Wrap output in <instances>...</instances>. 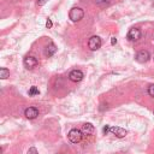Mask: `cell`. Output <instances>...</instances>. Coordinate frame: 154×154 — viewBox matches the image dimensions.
<instances>
[{"label":"cell","mask_w":154,"mask_h":154,"mask_svg":"<svg viewBox=\"0 0 154 154\" xmlns=\"http://www.w3.org/2000/svg\"><path fill=\"white\" fill-rule=\"evenodd\" d=\"M82 137H83V132L78 129H71L67 134V138L72 143H79L82 141Z\"/></svg>","instance_id":"obj_1"},{"label":"cell","mask_w":154,"mask_h":154,"mask_svg":"<svg viewBox=\"0 0 154 154\" xmlns=\"http://www.w3.org/2000/svg\"><path fill=\"white\" fill-rule=\"evenodd\" d=\"M69 17L72 22H79L83 17H84V11L81 8V7H72L70 10V13H69Z\"/></svg>","instance_id":"obj_2"},{"label":"cell","mask_w":154,"mask_h":154,"mask_svg":"<svg viewBox=\"0 0 154 154\" xmlns=\"http://www.w3.org/2000/svg\"><path fill=\"white\" fill-rule=\"evenodd\" d=\"M101 45H102V42H101V38L99 36H91L88 41V47L91 51H97L101 47Z\"/></svg>","instance_id":"obj_3"},{"label":"cell","mask_w":154,"mask_h":154,"mask_svg":"<svg viewBox=\"0 0 154 154\" xmlns=\"http://www.w3.org/2000/svg\"><path fill=\"white\" fill-rule=\"evenodd\" d=\"M23 65H24L25 69H28V70H32V69L37 65V59H36L35 57L28 55V57L24 58V60H23Z\"/></svg>","instance_id":"obj_4"},{"label":"cell","mask_w":154,"mask_h":154,"mask_svg":"<svg viewBox=\"0 0 154 154\" xmlns=\"http://www.w3.org/2000/svg\"><path fill=\"white\" fill-rule=\"evenodd\" d=\"M83 77H84V75H83V72L81 71V70H72L71 72H70V75H69V78H70V81H72V82H81L82 79H83Z\"/></svg>","instance_id":"obj_5"},{"label":"cell","mask_w":154,"mask_h":154,"mask_svg":"<svg viewBox=\"0 0 154 154\" xmlns=\"http://www.w3.org/2000/svg\"><path fill=\"white\" fill-rule=\"evenodd\" d=\"M141 35H142V32L138 28H132L128 32V38L130 41H137L138 38H141Z\"/></svg>","instance_id":"obj_6"},{"label":"cell","mask_w":154,"mask_h":154,"mask_svg":"<svg viewBox=\"0 0 154 154\" xmlns=\"http://www.w3.org/2000/svg\"><path fill=\"white\" fill-rule=\"evenodd\" d=\"M109 132H112L114 136H117V137H119V138L125 137V136H126V134H128V131H126L125 129L119 128V126H111Z\"/></svg>","instance_id":"obj_7"},{"label":"cell","mask_w":154,"mask_h":154,"mask_svg":"<svg viewBox=\"0 0 154 154\" xmlns=\"http://www.w3.org/2000/svg\"><path fill=\"white\" fill-rule=\"evenodd\" d=\"M149 58H150L149 52H148V51H144V49L140 51V52L136 54V60H137L138 63H147V61L149 60Z\"/></svg>","instance_id":"obj_8"},{"label":"cell","mask_w":154,"mask_h":154,"mask_svg":"<svg viewBox=\"0 0 154 154\" xmlns=\"http://www.w3.org/2000/svg\"><path fill=\"white\" fill-rule=\"evenodd\" d=\"M24 116L28 118V119H35L37 116H38V109L36 107H28L25 111H24Z\"/></svg>","instance_id":"obj_9"},{"label":"cell","mask_w":154,"mask_h":154,"mask_svg":"<svg viewBox=\"0 0 154 154\" xmlns=\"http://www.w3.org/2000/svg\"><path fill=\"white\" fill-rule=\"evenodd\" d=\"M55 51H57L55 45H54V43H49V45L46 47V49H45V55H46V57H52V55L55 53Z\"/></svg>","instance_id":"obj_10"},{"label":"cell","mask_w":154,"mask_h":154,"mask_svg":"<svg viewBox=\"0 0 154 154\" xmlns=\"http://www.w3.org/2000/svg\"><path fill=\"white\" fill-rule=\"evenodd\" d=\"M82 131H83L85 135H91V134L94 132V126H93V124L85 123V124L82 126Z\"/></svg>","instance_id":"obj_11"},{"label":"cell","mask_w":154,"mask_h":154,"mask_svg":"<svg viewBox=\"0 0 154 154\" xmlns=\"http://www.w3.org/2000/svg\"><path fill=\"white\" fill-rule=\"evenodd\" d=\"M7 77H10V71H8L6 67L0 69V78H1V79H6Z\"/></svg>","instance_id":"obj_12"},{"label":"cell","mask_w":154,"mask_h":154,"mask_svg":"<svg viewBox=\"0 0 154 154\" xmlns=\"http://www.w3.org/2000/svg\"><path fill=\"white\" fill-rule=\"evenodd\" d=\"M95 4L97 6H100V7H103V6L109 4V0H95Z\"/></svg>","instance_id":"obj_13"},{"label":"cell","mask_w":154,"mask_h":154,"mask_svg":"<svg viewBox=\"0 0 154 154\" xmlns=\"http://www.w3.org/2000/svg\"><path fill=\"white\" fill-rule=\"evenodd\" d=\"M40 91H38V89H37V87H31L30 89H29V95H31V96H34V95H37Z\"/></svg>","instance_id":"obj_14"},{"label":"cell","mask_w":154,"mask_h":154,"mask_svg":"<svg viewBox=\"0 0 154 154\" xmlns=\"http://www.w3.org/2000/svg\"><path fill=\"white\" fill-rule=\"evenodd\" d=\"M148 94L154 97V84H150V85L148 87Z\"/></svg>","instance_id":"obj_15"},{"label":"cell","mask_w":154,"mask_h":154,"mask_svg":"<svg viewBox=\"0 0 154 154\" xmlns=\"http://www.w3.org/2000/svg\"><path fill=\"white\" fill-rule=\"evenodd\" d=\"M28 154H38V153H37V149L35 147H31V148H29Z\"/></svg>","instance_id":"obj_16"},{"label":"cell","mask_w":154,"mask_h":154,"mask_svg":"<svg viewBox=\"0 0 154 154\" xmlns=\"http://www.w3.org/2000/svg\"><path fill=\"white\" fill-rule=\"evenodd\" d=\"M109 129H111V126H109V125H105V126H103V129H102V132L106 135V134H108V132H109Z\"/></svg>","instance_id":"obj_17"},{"label":"cell","mask_w":154,"mask_h":154,"mask_svg":"<svg viewBox=\"0 0 154 154\" xmlns=\"http://www.w3.org/2000/svg\"><path fill=\"white\" fill-rule=\"evenodd\" d=\"M52 25H53V24H52V20H51V19H47V22H46V26L49 29V28H52Z\"/></svg>","instance_id":"obj_18"},{"label":"cell","mask_w":154,"mask_h":154,"mask_svg":"<svg viewBox=\"0 0 154 154\" xmlns=\"http://www.w3.org/2000/svg\"><path fill=\"white\" fill-rule=\"evenodd\" d=\"M47 1H48V0H37V5H38V6H42V5H45Z\"/></svg>","instance_id":"obj_19"},{"label":"cell","mask_w":154,"mask_h":154,"mask_svg":"<svg viewBox=\"0 0 154 154\" xmlns=\"http://www.w3.org/2000/svg\"><path fill=\"white\" fill-rule=\"evenodd\" d=\"M111 43H112V45H116V43H117V38H116V37H112V38H111Z\"/></svg>","instance_id":"obj_20"},{"label":"cell","mask_w":154,"mask_h":154,"mask_svg":"<svg viewBox=\"0 0 154 154\" xmlns=\"http://www.w3.org/2000/svg\"><path fill=\"white\" fill-rule=\"evenodd\" d=\"M153 113H154V111H153Z\"/></svg>","instance_id":"obj_21"}]
</instances>
